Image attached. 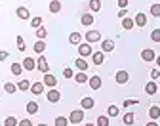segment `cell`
<instances>
[{"mask_svg": "<svg viewBox=\"0 0 160 126\" xmlns=\"http://www.w3.org/2000/svg\"><path fill=\"white\" fill-rule=\"evenodd\" d=\"M82 120H84V111H82V109L71 111V115H69V122H71V124H80Z\"/></svg>", "mask_w": 160, "mask_h": 126, "instance_id": "obj_1", "label": "cell"}, {"mask_svg": "<svg viewBox=\"0 0 160 126\" xmlns=\"http://www.w3.org/2000/svg\"><path fill=\"white\" fill-rule=\"evenodd\" d=\"M78 54H80V57H88V55H92V54H93L92 44H90V42H80V44H78Z\"/></svg>", "mask_w": 160, "mask_h": 126, "instance_id": "obj_2", "label": "cell"}, {"mask_svg": "<svg viewBox=\"0 0 160 126\" xmlns=\"http://www.w3.org/2000/svg\"><path fill=\"white\" fill-rule=\"evenodd\" d=\"M36 69L40 71V73H50V65H48V61H46V57H44V54L38 57V61H36Z\"/></svg>", "mask_w": 160, "mask_h": 126, "instance_id": "obj_3", "label": "cell"}, {"mask_svg": "<svg viewBox=\"0 0 160 126\" xmlns=\"http://www.w3.org/2000/svg\"><path fill=\"white\" fill-rule=\"evenodd\" d=\"M141 59H143V61H147V63H152V61L156 59L154 50H152V48H145V50L141 52Z\"/></svg>", "mask_w": 160, "mask_h": 126, "instance_id": "obj_4", "label": "cell"}, {"mask_svg": "<svg viewBox=\"0 0 160 126\" xmlns=\"http://www.w3.org/2000/svg\"><path fill=\"white\" fill-rule=\"evenodd\" d=\"M99 40H101V33H99V31H88L86 33V42H90V44L99 42Z\"/></svg>", "mask_w": 160, "mask_h": 126, "instance_id": "obj_5", "label": "cell"}, {"mask_svg": "<svg viewBox=\"0 0 160 126\" xmlns=\"http://www.w3.org/2000/svg\"><path fill=\"white\" fill-rule=\"evenodd\" d=\"M133 23H135L137 27H145V25H147V15H145L143 12L135 13V17H133Z\"/></svg>", "mask_w": 160, "mask_h": 126, "instance_id": "obj_6", "label": "cell"}, {"mask_svg": "<svg viewBox=\"0 0 160 126\" xmlns=\"http://www.w3.org/2000/svg\"><path fill=\"white\" fill-rule=\"evenodd\" d=\"M31 94H34V96L44 94V82H32L31 84Z\"/></svg>", "mask_w": 160, "mask_h": 126, "instance_id": "obj_7", "label": "cell"}, {"mask_svg": "<svg viewBox=\"0 0 160 126\" xmlns=\"http://www.w3.org/2000/svg\"><path fill=\"white\" fill-rule=\"evenodd\" d=\"M46 97H48V101H50V103H57L59 99H61V94H59L55 88H52V90L46 94Z\"/></svg>", "mask_w": 160, "mask_h": 126, "instance_id": "obj_8", "label": "cell"}, {"mask_svg": "<svg viewBox=\"0 0 160 126\" xmlns=\"http://www.w3.org/2000/svg\"><path fill=\"white\" fill-rule=\"evenodd\" d=\"M21 65H23V69H27V71H34V69H36V61H34L32 57H25V59L21 61Z\"/></svg>", "mask_w": 160, "mask_h": 126, "instance_id": "obj_9", "label": "cell"}, {"mask_svg": "<svg viewBox=\"0 0 160 126\" xmlns=\"http://www.w3.org/2000/svg\"><path fill=\"white\" fill-rule=\"evenodd\" d=\"M44 86H50V88H55V86H57V78H55L53 75H50V73H46V75H44Z\"/></svg>", "mask_w": 160, "mask_h": 126, "instance_id": "obj_10", "label": "cell"}, {"mask_svg": "<svg viewBox=\"0 0 160 126\" xmlns=\"http://www.w3.org/2000/svg\"><path fill=\"white\" fill-rule=\"evenodd\" d=\"M92 61L95 63V65H103L105 63V54L103 52H93L92 54Z\"/></svg>", "mask_w": 160, "mask_h": 126, "instance_id": "obj_11", "label": "cell"}, {"mask_svg": "<svg viewBox=\"0 0 160 126\" xmlns=\"http://www.w3.org/2000/svg\"><path fill=\"white\" fill-rule=\"evenodd\" d=\"M74 65H76V69H78V71H84V73H86V71H88V67H90V63H88L84 57H78V59L74 61Z\"/></svg>", "mask_w": 160, "mask_h": 126, "instance_id": "obj_12", "label": "cell"}, {"mask_svg": "<svg viewBox=\"0 0 160 126\" xmlns=\"http://www.w3.org/2000/svg\"><path fill=\"white\" fill-rule=\"evenodd\" d=\"M15 15H17L19 19H29V17H31V12H29L25 6H19V8L15 10Z\"/></svg>", "mask_w": 160, "mask_h": 126, "instance_id": "obj_13", "label": "cell"}, {"mask_svg": "<svg viewBox=\"0 0 160 126\" xmlns=\"http://www.w3.org/2000/svg\"><path fill=\"white\" fill-rule=\"evenodd\" d=\"M88 82H90V88L92 90H99V88H101V76H97V75H93Z\"/></svg>", "mask_w": 160, "mask_h": 126, "instance_id": "obj_14", "label": "cell"}, {"mask_svg": "<svg viewBox=\"0 0 160 126\" xmlns=\"http://www.w3.org/2000/svg\"><path fill=\"white\" fill-rule=\"evenodd\" d=\"M32 50H34L38 55H42L44 50H46V42H44V40H36V42H34V46H32Z\"/></svg>", "mask_w": 160, "mask_h": 126, "instance_id": "obj_15", "label": "cell"}, {"mask_svg": "<svg viewBox=\"0 0 160 126\" xmlns=\"http://www.w3.org/2000/svg\"><path fill=\"white\" fill-rule=\"evenodd\" d=\"M114 50V40H103L101 42V52L107 54V52H112Z\"/></svg>", "mask_w": 160, "mask_h": 126, "instance_id": "obj_16", "label": "cell"}, {"mask_svg": "<svg viewBox=\"0 0 160 126\" xmlns=\"http://www.w3.org/2000/svg\"><path fill=\"white\" fill-rule=\"evenodd\" d=\"M114 78H116V82H118V84H126V82H128V78H130V75H128V71H118Z\"/></svg>", "mask_w": 160, "mask_h": 126, "instance_id": "obj_17", "label": "cell"}, {"mask_svg": "<svg viewBox=\"0 0 160 126\" xmlns=\"http://www.w3.org/2000/svg\"><path fill=\"white\" fill-rule=\"evenodd\" d=\"M88 80H90V78H88V75H86L84 71H80L78 75H74V82H76V84H86Z\"/></svg>", "mask_w": 160, "mask_h": 126, "instance_id": "obj_18", "label": "cell"}, {"mask_svg": "<svg viewBox=\"0 0 160 126\" xmlns=\"http://www.w3.org/2000/svg\"><path fill=\"white\" fill-rule=\"evenodd\" d=\"M80 105H82V109H93L95 101L92 97H82V101H80Z\"/></svg>", "mask_w": 160, "mask_h": 126, "instance_id": "obj_19", "label": "cell"}, {"mask_svg": "<svg viewBox=\"0 0 160 126\" xmlns=\"http://www.w3.org/2000/svg\"><path fill=\"white\" fill-rule=\"evenodd\" d=\"M145 92H147L149 96H152V94H156V92H158V86L151 80V82H147V84H145Z\"/></svg>", "mask_w": 160, "mask_h": 126, "instance_id": "obj_20", "label": "cell"}, {"mask_svg": "<svg viewBox=\"0 0 160 126\" xmlns=\"http://www.w3.org/2000/svg\"><path fill=\"white\" fill-rule=\"evenodd\" d=\"M50 12L52 13H59L61 12V2H59V0H52L50 2Z\"/></svg>", "mask_w": 160, "mask_h": 126, "instance_id": "obj_21", "label": "cell"}, {"mask_svg": "<svg viewBox=\"0 0 160 126\" xmlns=\"http://www.w3.org/2000/svg\"><path fill=\"white\" fill-rule=\"evenodd\" d=\"M69 42L71 44H80V42H82V34L80 33H71L69 34Z\"/></svg>", "mask_w": 160, "mask_h": 126, "instance_id": "obj_22", "label": "cell"}, {"mask_svg": "<svg viewBox=\"0 0 160 126\" xmlns=\"http://www.w3.org/2000/svg\"><path fill=\"white\" fill-rule=\"evenodd\" d=\"M17 90H21V92H27V90H31V82H29L27 78L19 80V84H17Z\"/></svg>", "mask_w": 160, "mask_h": 126, "instance_id": "obj_23", "label": "cell"}, {"mask_svg": "<svg viewBox=\"0 0 160 126\" xmlns=\"http://www.w3.org/2000/svg\"><path fill=\"white\" fill-rule=\"evenodd\" d=\"M133 27H135V23H133L132 17H124V19H122V29L130 31V29H133Z\"/></svg>", "mask_w": 160, "mask_h": 126, "instance_id": "obj_24", "label": "cell"}, {"mask_svg": "<svg viewBox=\"0 0 160 126\" xmlns=\"http://www.w3.org/2000/svg\"><path fill=\"white\" fill-rule=\"evenodd\" d=\"M149 117H151L152 120H156V118L160 117V107H158V105H152V107L149 109Z\"/></svg>", "mask_w": 160, "mask_h": 126, "instance_id": "obj_25", "label": "cell"}, {"mask_svg": "<svg viewBox=\"0 0 160 126\" xmlns=\"http://www.w3.org/2000/svg\"><path fill=\"white\" fill-rule=\"evenodd\" d=\"M27 113H29V115L38 113V103H36V101H29V103H27Z\"/></svg>", "mask_w": 160, "mask_h": 126, "instance_id": "obj_26", "label": "cell"}, {"mask_svg": "<svg viewBox=\"0 0 160 126\" xmlns=\"http://www.w3.org/2000/svg\"><path fill=\"white\" fill-rule=\"evenodd\" d=\"M80 21H82V25L90 27V25L93 23V15H92V13H84V15H82V19H80Z\"/></svg>", "mask_w": 160, "mask_h": 126, "instance_id": "obj_27", "label": "cell"}, {"mask_svg": "<svg viewBox=\"0 0 160 126\" xmlns=\"http://www.w3.org/2000/svg\"><path fill=\"white\" fill-rule=\"evenodd\" d=\"M133 120H135V117H133V113H126V115L122 117V122H124L126 126H132V124H133Z\"/></svg>", "mask_w": 160, "mask_h": 126, "instance_id": "obj_28", "label": "cell"}, {"mask_svg": "<svg viewBox=\"0 0 160 126\" xmlns=\"http://www.w3.org/2000/svg\"><path fill=\"white\" fill-rule=\"evenodd\" d=\"M12 73L15 76H19V75L23 73V65H21V63H12Z\"/></svg>", "mask_w": 160, "mask_h": 126, "instance_id": "obj_29", "label": "cell"}, {"mask_svg": "<svg viewBox=\"0 0 160 126\" xmlns=\"http://www.w3.org/2000/svg\"><path fill=\"white\" fill-rule=\"evenodd\" d=\"M34 34H36V38H38V40H44V38H46V34H48V31H46V27H38Z\"/></svg>", "mask_w": 160, "mask_h": 126, "instance_id": "obj_30", "label": "cell"}, {"mask_svg": "<svg viewBox=\"0 0 160 126\" xmlns=\"http://www.w3.org/2000/svg\"><path fill=\"white\" fill-rule=\"evenodd\" d=\"M90 10L92 12H99L101 10V0H90Z\"/></svg>", "mask_w": 160, "mask_h": 126, "instance_id": "obj_31", "label": "cell"}, {"mask_svg": "<svg viewBox=\"0 0 160 126\" xmlns=\"http://www.w3.org/2000/svg\"><path fill=\"white\" fill-rule=\"evenodd\" d=\"M95 124H97V126H109V117H105V115H99Z\"/></svg>", "mask_w": 160, "mask_h": 126, "instance_id": "obj_32", "label": "cell"}, {"mask_svg": "<svg viewBox=\"0 0 160 126\" xmlns=\"http://www.w3.org/2000/svg\"><path fill=\"white\" fill-rule=\"evenodd\" d=\"M4 90H6L8 94H15V92H17V86H15V84H12V82H6V84H4Z\"/></svg>", "mask_w": 160, "mask_h": 126, "instance_id": "obj_33", "label": "cell"}, {"mask_svg": "<svg viewBox=\"0 0 160 126\" xmlns=\"http://www.w3.org/2000/svg\"><path fill=\"white\" fill-rule=\"evenodd\" d=\"M118 107H116V105H109V109H107V115L109 117H118Z\"/></svg>", "mask_w": 160, "mask_h": 126, "instance_id": "obj_34", "label": "cell"}, {"mask_svg": "<svg viewBox=\"0 0 160 126\" xmlns=\"http://www.w3.org/2000/svg\"><path fill=\"white\" fill-rule=\"evenodd\" d=\"M15 42H17V50L19 52H25V40H23V36H17Z\"/></svg>", "mask_w": 160, "mask_h": 126, "instance_id": "obj_35", "label": "cell"}, {"mask_svg": "<svg viewBox=\"0 0 160 126\" xmlns=\"http://www.w3.org/2000/svg\"><path fill=\"white\" fill-rule=\"evenodd\" d=\"M19 124V120L15 118V117H8L6 120H4V126H17Z\"/></svg>", "mask_w": 160, "mask_h": 126, "instance_id": "obj_36", "label": "cell"}, {"mask_svg": "<svg viewBox=\"0 0 160 126\" xmlns=\"http://www.w3.org/2000/svg\"><path fill=\"white\" fill-rule=\"evenodd\" d=\"M151 15L160 17V4H152V6H151Z\"/></svg>", "mask_w": 160, "mask_h": 126, "instance_id": "obj_37", "label": "cell"}, {"mask_svg": "<svg viewBox=\"0 0 160 126\" xmlns=\"http://www.w3.org/2000/svg\"><path fill=\"white\" fill-rule=\"evenodd\" d=\"M31 25H32L34 29L42 27V17H32V19H31Z\"/></svg>", "mask_w": 160, "mask_h": 126, "instance_id": "obj_38", "label": "cell"}, {"mask_svg": "<svg viewBox=\"0 0 160 126\" xmlns=\"http://www.w3.org/2000/svg\"><path fill=\"white\" fill-rule=\"evenodd\" d=\"M69 124V118H65V117H57L55 118V126H67Z\"/></svg>", "mask_w": 160, "mask_h": 126, "instance_id": "obj_39", "label": "cell"}, {"mask_svg": "<svg viewBox=\"0 0 160 126\" xmlns=\"http://www.w3.org/2000/svg\"><path fill=\"white\" fill-rule=\"evenodd\" d=\"M151 40H152V42H160V29H154V31L151 33Z\"/></svg>", "mask_w": 160, "mask_h": 126, "instance_id": "obj_40", "label": "cell"}, {"mask_svg": "<svg viewBox=\"0 0 160 126\" xmlns=\"http://www.w3.org/2000/svg\"><path fill=\"white\" fill-rule=\"evenodd\" d=\"M63 76H65V78H74V71L67 67V69H63Z\"/></svg>", "mask_w": 160, "mask_h": 126, "instance_id": "obj_41", "label": "cell"}, {"mask_svg": "<svg viewBox=\"0 0 160 126\" xmlns=\"http://www.w3.org/2000/svg\"><path fill=\"white\" fill-rule=\"evenodd\" d=\"M137 103H139V99H126L124 107H132V105H137Z\"/></svg>", "mask_w": 160, "mask_h": 126, "instance_id": "obj_42", "label": "cell"}, {"mask_svg": "<svg viewBox=\"0 0 160 126\" xmlns=\"http://www.w3.org/2000/svg\"><path fill=\"white\" fill-rule=\"evenodd\" d=\"M17 126H32V122L29 120V118H23V120H19V124Z\"/></svg>", "mask_w": 160, "mask_h": 126, "instance_id": "obj_43", "label": "cell"}, {"mask_svg": "<svg viewBox=\"0 0 160 126\" xmlns=\"http://www.w3.org/2000/svg\"><path fill=\"white\" fill-rule=\"evenodd\" d=\"M126 6H128V0H118V8L120 10H126Z\"/></svg>", "mask_w": 160, "mask_h": 126, "instance_id": "obj_44", "label": "cell"}, {"mask_svg": "<svg viewBox=\"0 0 160 126\" xmlns=\"http://www.w3.org/2000/svg\"><path fill=\"white\" fill-rule=\"evenodd\" d=\"M158 76H160V71L158 69H152L151 71V78H158Z\"/></svg>", "mask_w": 160, "mask_h": 126, "instance_id": "obj_45", "label": "cell"}, {"mask_svg": "<svg viewBox=\"0 0 160 126\" xmlns=\"http://www.w3.org/2000/svg\"><path fill=\"white\" fill-rule=\"evenodd\" d=\"M8 57V52H0V61H4Z\"/></svg>", "mask_w": 160, "mask_h": 126, "instance_id": "obj_46", "label": "cell"}, {"mask_svg": "<svg viewBox=\"0 0 160 126\" xmlns=\"http://www.w3.org/2000/svg\"><path fill=\"white\" fill-rule=\"evenodd\" d=\"M118 17L124 19V17H126V10H120V12H118Z\"/></svg>", "mask_w": 160, "mask_h": 126, "instance_id": "obj_47", "label": "cell"}, {"mask_svg": "<svg viewBox=\"0 0 160 126\" xmlns=\"http://www.w3.org/2000/svg\"><path fill=\"white\" fill-rule=\"evenodd\" d=\"M145 126H158V122H156V120H151V122H147Z\"/></svg>", "mask_w": 160, "mask_h": 126, "instance_id": "obj_48", "label": "cell"}, {"mask_svg": "<svg viewBox=\"0 0 160 126\" xmlns=\"http://www.w3.org/2000/svg\"><path fill=\"white\" fill-rule=\"evenodd\" d=\"M154 61H156V65H158V67H160V55H158V57H156V59H154Z\"/></svg>", "mask_w": 160, "mask_h": 126, "instance_id": "obj_49", "label": "cell"}, {"mask_svg": "<svg viewBox=\"0 0 160 126\" xmlns=\"http://www.w3.org/2000/svg\"><path fill=\"white\" fill-rule=\"evenodd\" d=\"M84 126H95V124H92V122H90V124H84Z\"/></svg>", "mask_w": 160, "mask_h": 126, "instance_id": "obj_50", "label": "cell"}, {"mask_svg": "<svg viewBox=\"0 0 160 126\" xmlns=\"http://www.w3.org/2000/svg\"><path fill=\"white\" fill-rule=\"evenodd\" d=\"M38 126H48V124H38Z\"/></svg>", "mask_w": 160, "mask_h": 126, "instance_id": "obj_51", "label": "cell"}, {"mask_svg": "<svg viewBox=\"0 0 160 126\" xmlns=\"http://www.w3.org/2000/svg\"><path fill=\"white\" fill-rule=\"evenodd\" d=\"M158 90H160V88H158Z\"/></svg>", "mask_w": 160, "mask_h": 126, "instance_id": "obj_52", "label": "cell"}]
</instances>
